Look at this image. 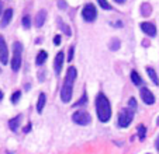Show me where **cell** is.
Wrapping results in <instances>:
<instances>
[{
  "mask_svg": "<svg viewBox=\"0 0 159 154\" xmlns=\"http://www.w3.org/2000/svg\"><path fill=\"white\" fill-rule=\"evenodd\" d=\"M63 62H65V52L63 50H59L55 56V60H54V70H55V74H61L62 71V67H63Z\"/></svg>",
  "mask_w": 159,
  "mask_h": 154,
  "instance_id": "cell-8",
  "label": "cell"
},
{
  "mask_svg": "<svg viewBox=\"0 0 159 154\" xmlns=\"http://www.w3.org/2000/svg\"><path fill=\"white\" fill-rule=\"evenodd\" d=\"M96 112H97V118L100 122L106 123L108 122V119L111 118V105L108 98L106 97L103 92L97 94L96 97Z\"/></svg>",
  "mask_w": 159,
  "mask_h": 154,
  "instance_id": "cell-2",
  "label": "cell"
},
{
  "mask_svg": "<svg viewBox=\"0 0 159 154\" xmlns=\"http://www.w3.org/2000/svg\"><path fill=\"white\" fill-rule=\"evenodd\" d=\"M61 42H62V36H61V35H55L54 36V45H57V46H58V45H61Z\"/></svg>",
  "mask_w": 159,
  "mask_h": 154,
  "instance_id": "cell-28",
  "label": "cell"
},
{
  "mask_svg": "<svg viewBox=\"0 0 159 154\" xmlns=\"http://www.w3.org/2000/svg\"><path fill=\"white\" fill-rule=\"evenodd\" d=\"M45 18H47V11H45V10H39V11L37 13L35 18H34V24H35L37 28H41L42 25H44Z\"/></svg>",
  "mask_w": 159,
  "mask_h": 154,
  "instance_id": "cell-11",
  "label": "cell"
},
{
  "mask_svg": "<svg viewBox=\"0 0 159 154\" xmlns=\"http://www.w3.org/2000/svg\"><path fill=\"white\" fill-rule=\"evenodd\" d=\"M72 121L75 122L76 125H80V126H87V125L92 122V116L87 111L84 109H79V111H75L72 115Z\"/></svg>",
  "mask_w": 159,
  "mask_h": 154,
  "instance_id": "cell-5",
  "label": "cell"
},
{
  "mask_svg": "<svg viewBox=\"0 0 159 154\" xmlns=\"http://www.w3.org/2000/svg\"><path fill=\"white\" fill-rule=\"evenodd\" d=\"M73 52H75V46H70L69 50H68V62L73 59Z\"/></svg>",
  "mask_w": 159,
  "mask_h": 154,
  "instance_id": "cell-27",
  "label": "cell"
},
{
  "mask_svg": "<svg viewBox=\"0 0 159 154\" xmlns=\"http://www.w3.org/2000/svg\"><path fill=\"white\" fill-rule=\"evenodd\" d=\"M139 95H141V100L144 101V104H147V105L155 104V97H153L152 91H151L149 88H147V87H142L141 91H139Z\"/></svg>",
  "mask_w": 159,
  "mask_h": 154,
  "instance_id": "cell-9",
  "label": "cell"
},
{
  "mask_svg": "<svg viewBox=\"0 0 159 154\" xmlns=\"http://www.w3.org/2000/svg\"><path fill=\"white\" fill-rule=\"evenodd\" d=\"M116 3H118V4H123V3H125V0H114Z\"/></svg>",
  "mask_w": 159,
  "mask_h": 154,
  "instance_id": "cell-32",
  "label": "cell"
},
{
  "mask_svg": "<svg viewBox=\"0 0 159 154\" xmlns=\"http://www.w3.org/2000/svg\"><path fill=\"white\" fill-rule=\"evenodd\" d=\"M86 102H87V94H86V92H83V95H82V98L78 101V102H76L75 105H73V108H82L84 104H86Z\"/></svg>",
  "mask_w": 159,
  "mask_h": 154,
  "instance_id": "cell-22",
  "label": "cell"
},
{
  "mask_svg": "<svg viewBox=\"0 0 159 154\" xmlns=\"http://www.w3.org/2000/svg\"><path fill=\"white\" fill-rule=\"evenodd\" d=\"M156 123H158V125H159V118H158V119H156Z\"/></svg>",
  "mask_w": 159,
  "mask_h": 154,
  "instance_id": "cell-35",
  "label": "cell"
},
{
  "mask_svg": "<svg viewBox=\"0 0 159 154\" xmlns=\"http://www.w3.org/2000/svg\"><path fill=\"white\" fill-rule=\"evenodd\" d=\"M137 133H138V139L142 142V140L147 137V127H145L144 125H138V127H137Z\"/></svg>",
  "mask_w": 159,
  "mask_h": 154,
  "instance_id": "cell-19",
  "label": "cell"
},
{
  "mask_svg": "<svg viewBox=\"0 0 159 154\" xmlns=\"http://www.w3.org/2000/svg\"><path fill=\"white\" fill-rule=\"evenodd\" d=\"M30 130H31V123H28L25 127H23V132H24V133H28Z\"/></svg>",
  "mask_w": 159,
  "mask_h": 154,
  "instance_id": "cell-30",
  "label": "cell"
},
{
  "mask_svg": "<svg viewBox=\"0 0 159 154\" xmlns=\"http://www.w3.org/2000/svg\"><path fill=\"white\" fill-rule=\"evenodd\" d=\"M58 24H59V27L62 28V31H63V34H65V35H68V36L72 35V31H70L69 25H66V24L63 23L62 20H58Z\"/></svg>",
  "mask_w": 159,
  "mask_h": 154,
  "instance_id": "cell-20",
  "label": "cell"
},
{
  "mask_svg": "<svg viewBox=\"0 0 159 154\" xmlns=\"http://www.w3.org/2000/svg\"><path fill=\"white\" fill-rule=\"evenodd\" d=\"M82 17H83V20L87 21V23H93V21L97 18V10H96V7H94L92 3L86 4V6L82 9Z\"/></svg>",
  "mask_w": 159,
  "mask_h": 154,
  "instance_id": "cell-6",
  "label": "cell"
},
{
  "mask_svg": "<svg viewBox=\"0 0 159 154\" xmlns=\"http://www.w3.org/2000/svg\"><path fill=\"white\" fill-rule=\"evenodd\" d=\"M134 113H135V111L131 109L129 107L124 108V109L120 112V115H118V126L128 127L129 125H131L132 119H134Z\"/></svg>",
  "mask_w": 159,
  "mask_h": 154,
  "instance_id": "cell-4",
  "label": "cell"
},
{
  "mask_svg": "<svg viewBox=\"0 0 159 154\" xmlns=\"http://www.w3.org/2000/svg\"><path fill=\"white\" fill-rule=\"evenodd\" d=\"M97 3H99V6L102 7L103 10H111V6L107 0H97Z\"/></svg>",
  "mask_w": 159,
  "mask_h": 154,
  "instance_id": "cell-24",
  "label": "cell"
},
{
  "mask_svg": "<svg viewBox=\"0 0 159 154\" xmlns=\"http://www.w3.org/2000/svg\"><path fill=\"white\" fill-rule=\"evenodd\" d=\"M76 77H78V71H76V67L70 66L66 71V76L63 79V84H62V88H61V100L62 102L68 104L72 100V95H73V83H75Z\"/></svg>",
  "mask_w": 159,
  "mask_h": 154,
  "instance_id": "cell-1",
  "label": "cell"
},
{
  "mask_svg": "<svg viewBox=\"0 0 159 154\" xmlns=\"http://www.w3.org/2000/svg\"><path fill=\"white\" fill-rule=\"evenodd\" d=\"M120 46H121V41L118 38L111 39V42L108 44V49L113 50V52H117V50L120 49Z\"/></svg>",
  "mask_w": 159,
  "mask_h": 154,
  "instance_id": "cell-17",
  "label": "cell"
},
{
  "mask_svg": "<svg viewBox=\"0 0 159 154\" xmlns=\"http://www.w3.org/2000/svg\"><path fill=\"white\" fill-rule=\"evenodd\" d=\"M21 118H23L21 115H17V116H14V118L10 119V121H9V127H10V130L17 132L18 126H20V123H21Z\"/></svg>",
  "mask_w": 159,
  "mask_h": 154,
  "instance_id": "cell-13",
  "label": "cell"
},
{
  "mask_svg": "<svg viewBox=\"0 0 159 154\" xmlns=\"http://www.w3.org/2000/svg\"><path fill=\"white\" fill-rule=\"evenodd\" d=\"M2 11H3V3L0 2V14H2Z\"/></svg>",
  "mask_w": 159,
  "mask_h": 154,
  "instance_id": "cell-33",
  "label": "cell"
},
{
  "mask_svg": "<svg viewBox=\"0 0 159 154\" xmlns=\"http://www.w3.org/2000/svg\"><path fill=\"white\" fill-rule=\"evenodd\" d=\"M141 30H142V32L147 34L148 36H155L156 35L155 24L149 23V21H144V23H141Z\"/></svg>",
  "mask_w": 159,
  "mask_h": 154,
  "instance_id": "cell-10",
  "label": "cell"
},
{
  "mask_svg": "<svg viewBox=\"0 0 159 154\" xmlns=\"http://www.w3.org/2000/svg\"><path fill=\"white\" fill-rule=\"evenodd\" d=\"M21 24H23V27H24L25 30H30V28H31V17H30V15H25V17H23V20H21Z\"/></svg>",
  "mask_w": 159,
  "mask_h": 154,
  "instance_id": "cell-23",
  "label": "cell"
},
{
  "mask_svg": "<svg viewBox=\"0 0 159 154\" xmlns=\"http://www.w3.org/2000/svg\"><path fill=\"white\" fill-rule=\"evenodd\" d=\"M128 107L131 108V109L137 111V101H135V98H129V101H128Z\"/></svg>",
  "mask_w": 159,
  "mask_h": 154,
  "instance_id": "cell-26",
  "label": "cell"
},
{
  "mask_svg": "<svg viewBox=\"0 0 159 154\" xmlns=\"http://www.w3.org/2000/svg\"><path fill=\"white\" fill-rule=\"evenodd\" d=\"M131 81L134 83V86H137V87H139L142 84V79L139 77V74L137 73L135 70L131 71Z\"/></svg>",
  "mask_w": 159,
  "mask_h": 154,
  "instance_id": "cell-18",
  "label": "cell"
},
{
  "mask_svg": "<svg viewBox=\"0 0 159 154\" xmlns=\"http://www.w3.org/2000/svg\"><path fill=\"white\" fill-rule=\"evenodd\" d=\"M45 104H47V95H45L44 92H41V94L38 95V102H37V112L42 113V111H44V108H45Z\"/></svg>",
  "mask_w": 159,
  "mask_h": 154,
  "instance_id": "cell-14",
  "label": "cell"
},
{
  "mask_svg": "<svg viewBox=\"0 0 159 154\" xmlns=\"http://www.w3.org/2000/svg\"><path fill=\"white\" fill-rule=\"evenodd\" d=\"M47 59H48V52H47V50H39L35 58V63L38 66H41V65H44Z\"/></svg>",
  "mask_w": 159,
  "mask_h": 154,
  "instance_id": "cell-15",
  "label": "cell"
},
{
  "mask_svg": "<svg viewBox=\"0 0 159 154\" xmlns=\"http://www.w3.org/2000/svg\"><path fill=\"white\" fill-rule=\"evenodd\" d=\"M141 13H142V15H145V17H148V15L152 13V9H151V4H148V3H142V6H141Z\"/></svg>",
  "mask_w": 159,
  "mask_h": 154,
  "instance_id": "cell-21",
  "label": "cell"
},
{
  "mask_svg": "<svg viewBox=\"0 0 159 154\" xmlns=\"http://www.w3.org/2000/svg\"><path fill=\"white\" fill-rule=\"evenodd\" d=\"M147 74L149 76V79L152 80V83L155 84V86H159V77H158L156 71L153 70L152 67H147Z\"/></svg>",
  "mask_w": 159,
  "mask_h": 154,
  "instance_id": "cell-16",
  "label": "cell"
},
{
  "mask_svg": "<svg viewBox=\"0 0 159 154\" xmlns=\"http://www.w3.org/2000/svg\"><path fill=\"white\" fill-rule=\"evenodd\" d=\"M58 6H59V9H61V10H65V9H66L65 0H59V2H58Z\"/></svg>",
  "mask_w": 159,
  "mask_h": 154,
  "instance_id": "cell-29",
  "label": "cell"
},
{
  "mask_svg": "<svg viewBox=\"0 0 159 154\" xmlns=\"http://www.w3.org/2000/svg\"><path fill=\"white\" fill-rule=\"evenodd\" d=\"M23 62V45L20 42L13 44V58H11V70L18 71Z\"/></svg>",
  "mask_w": 159,
  "mask_h": 154,
  "instance_id": "cell-3",
  "label": "cell"
},
{
  "mask_svg": "<svg viewBox=\"0 0 159 154\" xmlns=\"http://www.w3.org/2000/svg\"><path fill=\"white\" fill-rule=\"evenodd\" d=\"M20 97H21V91H16V92H13L11 98H10L11 104H17L18 101H20Z\"/></svg>",
  "mask_w": 159,
  "mask_h": 154,
  "instance_id": "cell-25",
  "label": "cell"
},
{
  "mask_svg": "<svg viewBox=\"0 0 159 154\" xmlns=\"http://www.w3.org/2000/svg\"><path fill=\"white\" fill-rule=\"evenodd\" d=\"M155 147H156V150H158V153H159V136L156 137V140H155Z\"/></svg>",
  "mask_w": 159,
  "mask_h": 154,
  "instance_id": "cell-31",
  "label": "cell"
},
{
  "mask_svg": "<svg viewBox=\"0 0 159 154\" xmlns=\"http://www.w3.org/2000/svg\"><path fill=\"white\" fill-rule=\"evenodd\" d=\"M11 18H13V10L7 9L6 11L3 13V18H2V21H0V27L2 28L7 27V25L10 24V21H11Z\"/></svg>",
  "mask_w": 159,
  "mask_h": 154,
  "instance_id": "cell-12",
  "label": "cell"
},
{
  "mask_svg": "<svg viewBox=\"0 0 159 154\" xmlns=\"http://www.w3.org/2000/svg\"><path fill=\"white\" fill-rule=\"evenodd\" d=\"M3 97H4V95H3V91H2V90H0V101L3 100Z\"/></svg>",
  "mask_w": 159,
  "mask_h": 154,
  "instance_id": "cell-34",
  "label": "cell"
},
{
  "mask_svg": "<svg viewBox=\"0 0 159 154\" xmlns=\"http://www.w3.org/2000/svg\"><path fill=\"white\" fill-rule=\"evenodd\" d=\"M0 63L7 65L9 63V48L4 41V36L0 35Z\"/></svg>",
  "mask_w": 159,
  "mask_h": 154,
  "instance_id": "cell-7",
  "label": "cell"
}]
</instances>
